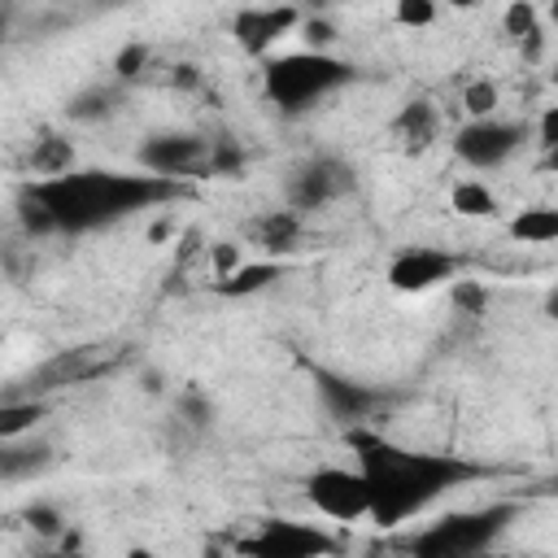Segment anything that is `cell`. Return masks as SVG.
Returning a JSON list of instances; mask_svg holds the SVG:
<instances>
[{
	"instance_id": "d4e9b609",
	"label": "cell",
	"mask_w": 558,
	"mask_h": 558,
	"mask_svg": "<svg viewBox=\"0 0 558 558\" xmlns=\"http://www.w3.org/2000/svg\"><path fill=\"white\" fill-rule=\"evenodd\" d=\"M144 65H148V48L135 39V44H122L118 48V57H113V78L118 83H135L140 74H144Z\"/></svg>"
},
{
	"instance_id": "277c9868",
	"label": "cell",
	"mask_w": 558,
	"mask_h": 558,
	"mask_svg": "<svg viewBox=\"0 0 558 558\" xmlns=\"http://www.w3.org/2000/svg\"><path fill=\"white\" fill-rule=\"evenodd\" d=\"M514 514H519V506H510V501L480 506V510H458V514L436 519L427 532H418L410 549L418 558H471V554H484L514 523Z\"/></svg>"
},
{
	"instance_id": "4316f807",
	"label": "cell",
	"mask_w": 558,
	"mask_h": 558,
	"mask_svg": "<svg viewBox=\"0 0 558 558\" xmlns=\"http://www.w3.org/2000/svg\"><path fill=\"white\" fill-rule=\"evenodd\" d=\"M392 17H397L401 26H410V31H423V26L436 22V0H397Z\"/></svg>"
},
{
	"instance_id": "7c38bea8",
	"label": "cell",
	"mask_w": 558,
	"mask_h": 558,
	"mask_svg": "<svg viewBox=\"0 0 558 558\" xmlns=\"http://www.w3.org/2000/svg\"><path fill=\"white\" fill-rule=\"evenodd\" d=\"M248 244H253L257 253H266V257H283V253H292V248L301 244V214L288 205V209H270V214L253 218V227H248Z\"/></svg>"
},
{
	"instance_id": "7a4b0ae2",
	"label": "cell",
	"mask_w": 558,
	"mask_h": 558,
	"mask_svg": "<svg viewBox=\"0 0 558 558\" xmlns=\"http://www.w3.org/2000/svg\"><path fill=\"white\" fill-rule=\"evenodd\" d=\"M44 205L52 209L61 231H92L100 222H113L131 209H148L161 201L183 196L179 179L170 174H122V170H65L52 179L31 183Z\"/></svg>"
},
{
	"instance_id": "ba28073f",
	"label": "cell",
	"mask_w": 558,
	"mask_h": 558,
	"mask_svg": "<svg viewBox=\"0 0 558 558\" xmlns=\"http://www.w3.org/2000/svg\"><path fill=\"white\" fill-rule=\"evenodd\" d=\"M244 554H257V558H314V554H331L336 541L310 523H292V519H270L262 523L257 536L240 541Z\"/></svg>"
},
{
	"instance_id": "3957f363",
	"label": "cell",
	"mask_w": 558,
	"mask_h": 558,
	"mask_svg": "<svg viewBox=\"0 0 558 558\" xmlns=\"http://www.w3.org/2000/svg\"><path fill=\"white\" fill-rule=\"evenodd\" d=\"M344 83H353V65L331 52L305 48V52H283L266 61V96L283 113H305L314 100L340 92Z\"/></svg>"
},
{
	"instance_id": "7402d4cb",
	"label": "cell",
	"mask_w": 558,
	"mask_h": 558,
	"mask_svg": "<svg viewBox=\"0 0 558 558\" xmlns=\"http://www.w3.org/2000/svg\"><path fill=\"white\" fill-rule=\"evenodd\" d=\"M17 218H22V227H26L31 235H52V231H61L57 218H52V209L44 205V196H39L35 187H26V192L17 196Z\"/></svg>"
},
{
	"instance_id": "8fae6325",
	"label": "cell",
	"mask_w": 558,
	"mask_h": 558,
	"mask_svg": "<svg viewBox=\"0 0 558 558\" xmlns=\"http://www.w3.org/2000/svg\"><path fill=\"white\" fill-rule=\"evenodd\" d=\"M292 26H301L296 4H248L231 17V35L248 57H266Z\"/></svg>"
},
{
	"instance_id": "83f0119b",
	"label": "cell",
	"mask_w": 558,
	"mask_h": 558,
	"mask_svg": "<svg viewBox=\"0 0 558 558\" xmlns=\"http://www.w3.org/2000/svg\"><path fill=\"white\" fill-rule=\"evenodd\" d=\"M301 39H305V48L327 52V48L336 44V26H331L323 13H310V17H301Z\"/></svg>"
},
{
	"instance_id": "5bb4252c",
	"label": "cell",
	"mask_w": 558,
	"mask_h": 558,
	"mask_svg": "<svg viewBox=\"0 0 558 558\" xmlns=\"http://www.w3.org/2000/svg\"><path fill=\"white\" fill-rule=\"evenodd\" d=\"M436 131H440V113L432 100H405L401 113L392 118V135L405 153H427L436 144Z\"/></svg>"
},
{
	"instance_id": "9c48e42d",
	"label": "cell",
	"mask_w": 558,
	"mask_h": 558,
	"mask_svg": "<svg viewBox=\"0 0 558 558\" xmlns=\"http://www.w3.org/2000/svg\"><path fill=\"white\" fill-rule=\"evenodd\" d=\"M140 166H144V170H153V174H170V179H183V174L209 170V140L187 135V131L148 135V140L140 144Z\"/></svg>"
},
{
	"instance_id": "d6986e66",
	"label": "cell",
	"mask_w": 558,
	"mask_h": 558,
	"mask_svg": "<svg viewBox=\"0 0 558 558\" xmlns=\"http://www.w3.org/2000/svg\"><path fill=\"white\" fill-rule=\"evenodd\" d=\"M449 205H453L458 218H497V196H493V187L480 183V179H462V183H453Z\"/></svg>"
},
{
	"instance_id": "f1b7e54d",
	"label": "cell",
	"mask_w": 558,
	"mask_h": 558,
	"mask_svg": "<svg viewBox=\"0 0 558 558\" xmlns=\"http://www.w3.org/2000/svg\"><path fill=\"white\" fill-rule=\"evenodd\" d=\"M453 305L462 314H484L488 310V288L475 279H453Z\"/></svg>"
},
{
	"instance_id": "e0dca14e",
	"label": "cell",
	"mask_w": 558,
	"mask_h": 558,
	"mask_svg": "<svg viewBox=\"0 0 558 558\" xmlns=\"http://www.w3.org/2000/svg\"><path fill=\"white\" fill-rule=\"evenodd\" d=\"M122 87H126V83L113 78V83H92V87L74 92L70 105H65V118H70V122H100V118L118 113V105H122Z\"/></svg>"
},
{
	"instance_id": "f546056e",
	"label": "cell",
	"mask_w": 558,
	"mask_h": 558,
	"mask_svg": "<svg viewBox=\"0 0 558 558\" xmlns=\"http://www.w3.org/2000/svg\"><path fill=\"white\" fill-rule=\"evenodd\" d=\"M240 166H244V153H240L231 140L209 144V174H235Z\"/></svg>"
},
{
	"instance_id": "4dcf8cb0",
	"label": "cell",
	"mask_w": 558,
	"mask_h": 558,
	"mask_svg": "<svg viewBox=\"0 0 558 558\" xmlns=\"http://www.w3.org/2000/svg\"><path fill=\"white\" fill-rule=\"evenodd\" d=\"M209 262H214V279L218 275H231L244 262V248L235 240H218V244H209Z\"/></svg>"
},
{
	"instance_id": "9a60e30c",
	"label": "cell",
	"mask_w": 558,
	"mask_h": 558,
	"mask_svg": "<svg viewBox=\"0 0 558 558\" xmlns=\"http://www.w3.org/2000/svg\"><path fill=\"white\" fill-rule=\"evenodd\" d=\"M48 462H52V449H48L44 440H22V436H13V440L0 445V480H4V484H17V480L39 475Z\"/></svg>"
},
{
	"instance_id": "74e56055",
	"label": "cell",
	"mask_w": 558,
	"mask_h": 558,
	"mask_svg": "<svg viewBox=\"0 0 558 558\" xmlns=\"http://www.w3.org/2000/svg\"><path fill=\"white\" fill-rule=\"evenodd\" d=\"M545 166L558 174V148H545Z\"/></svg>"
},
{
	"instance_id": "d6a6232c",
	"label": "cell",
	"mask_w": 558,
	"mask_h": 558,
	"mask_svg": "<svg viewBox=\"0 0 558 558\" xmlns=\"http://www.w3.org/2000/svg\"><path fill=\"white\" fill-rule=\"evenodd\" d=\"M170 87H174V92H196V87H201V70H196L192 61L174 65V70H170Z\"/></svg>"
},
{
	"instance_id": "30bf717a",
	"label": "cell",
	"mask_w": 558,
	"mask_h": 558,
	"mask_svg": "<svg viewBox=\"0 0 558 558\" xmlns=\"http://www.w3.org/2000/svg\"><path fill=\"white\" fill-rule=\"evenodd\" d=\"M462 262L453 253H440V248H427V244H414V248H401L392 262H388V283L397 292H432L449 279H458Z\"/></svg>"
},
{
	"instance_id": "d590c367",
	"label": "cell",
	"mask_w": 558,
	"mask_h": 558,
	"mask_svg": "<svg viewBox=\"0 0 558 558\" xmlns=\"http://www.w3.org/2000/svg\"><path fill=\"white\" fill-rule=\"evenodd\" d=\"M545 314L558 323V288H549V296H545Z\"/></svg>"
},
{
	"instance_id": "cb8c5ba5",
	"label": "cell",
	"mask_w": 558,
	"mask_h": 558,
	"mask_svg": "<svg viewBox=\"0 0 558 558\" xmlns=\"http://www.w3.org/2000/svg\"><path fill=\"white\" fill-rule=\"evenodd\" d=\"M497 100H501V96H497V83H488V78H475V83L462 87V105H466L471 118H493Z\"/></svg>"
},
{
	"instance_id": "52a82bcc",
	"label": "cell",
	"mask_w": 558,
	"mask_h": 558,
	"mask_svg": "<svg viewBox=\"0 0 558 558\" xmlns=\"http://www.w3.org/2000/svg\"><path fill=\"white\" fill-rule=\"evenodd\" d=\"M344 192H353V170L340 161V157H310L301 161L292 174H288V205L296 214H310V209H323L331 201H340Z\"/></svg>"
},
{
	"instance_id": "1f68e13d",
	"label": "cell",
	"mask_w": 558,
	"mask_h": 558,
	"mask_svg": "<svg viewBox=\"0 0 558 558\" xmlns=\"http://www.w3.org/2000/svg\"><path fill=\"white\" fill-rule=\"evenodd\" d=\"M179 414H183L192 427H209V418H214V405H209L201 392H183V401H179Z\"/></svg>"
},
{
	"instance_id": "e575fe53",
	"label": "cell",
	"mask_w": 558,
	"mask_h": 558,
	"mask_svg": "<svg viewBox=\"0 0 558 558\" xmlns=\"http://www.w3.org/2000/svg\"><path fill=\"white\" fill-rule=\"evenodd\" d=\"M170 231H174V218H170V214H161V218L148 227V240H166Z\"/></svg>"
},
{
	"instance_id": "ac0fdd59",
	"label": "cell",
	"mask_w": 558,
	"mask_h": 558,
	"mask_svg": "<svg viewBox=\"0 0 558 558\" xmlns=\"http://www.w3.org/2000/svg\"><path fill=\"white\" fill-rule=\"evenodd\" d=\"M510 235L519 244H554L558 240V209L554 205H527L510 218Z\"/></svg>"
},
{
	"instance_id": "484cf974",
	"label": "cell",
	"mask_w": 558,
	"mask_h": 558,
	"mask_svg": "<svg viewBox=\"0 0 558 558\" xmlns=\"http://www.w3.org/2000/svg\"><path fill=\"white\" fill-rule=\"evenodd\" d=\"M22 519L31 523V532H35V536H48V541H52V536H61V523H65V519H61V510H57V506H48V501L26 506V510H22Z\"/></svg>"
},
{
	"instance_id": "44dd1931",
	"label": "cell",
	"mask_w": 558,
	"mask_h": 558,
	"mask_svg": "<svg viewBox=\"0 0 558 558\" xmlns=\"http://www.w3.org/2000/svg\"><path fill=\"white\" fill-rule=\"evenodd\" d=\"M39 418H44V401H35V397H26V401L4 397V405H0V440H13L22 432H31Z\"/></svg>"
},
{
	"instance_id": "836d02e7",
	"label": "cell",
	"mask_w": 558,
	"mask_h": 558,
	"mask_svg": "<svg viewBox=\"0 0 558 558\" xmlns=\"http://www.w3.org/2000/svg\"><path fill=\"white\" fill-rule=\"evenodd\" d=\"M536 135H541V144H545V148H558V105H549V109L541 113Z\"/></svg>"
},
{
	"instance_id": "ab89813d",
	"label": "cell",
	"mask_w": 558,
	"mask_h": 558,
	"mask_svg": "<svg viewBox=\"0 0 558 558\" xmlns=\"http://www.w3.org/2000/svg\"><path fill=\"white\" fill-rule=\"evenodd\" d=\"M549 22L558 26V0H549Z\"/></svg>"
},
{
	"instance_id": "2e32d148",
	"label": "cell",
	"mask_w": 558,
	"mask_h": 558,
	"mask_svg": "<svg viewBox=\"0 0 558 558\" xmlns=\"http://www.w3.org/2000/svg\"><path fill=\"white\" fill-rule=\"evenodd\" d=\"M283 275V266L275 262V257H257V262H240L231 275H218L214 279V292L218 296H253V292H262V288H270L275 279Z\"/></svg>"
},
{
	"instance_id": "8992f818",
	"label": "cell",
	"mask_w": 558,
	"mask_h": 558,
	"mask_svg": "<svg viewBox=\"0 0 558 558\" xmlns=\"http://www.w3.org/2000/svg\"><path fill=\"white\" fill-rule=\"evenodd\" d=\"M519 144H523V126L519 122H501V118H471L453 135V153L471 170H497V166H506L519 153Z\"/></svg>"
},
{
	"instance_id": "60d3db41",
	"label": "cell",
	"mask_w": 558,
	"mask_h": 558,
	"mask_svg": "<svg viewBox=\"0 0 558 558\" xmlns=\"http://www.w3.org/2000/svg\"><path fill=\"white\" fill-rule=\"evenodd\" d=\"M554 83H558V70H554Z\"/></svg>"
},
{
	"instance_id": "5b68a950",
	"label": "cell",
	"mask_w": 558,
	"mask_h": 558,
	"mask_svg": "<svg viewBox=\"0 0 558 558\" xmlns=\"http://www.w3.org/2000/svg\"><path fill=\"white\" fill-rule=\"evenodd\" d=\"M305 497L318 514L336 519V523H353L362 514H371L375 506V493H371V480L366 471H349V466H318L310 480H305Z\"/></svg>"
},
{
	"instance_id": "8d00e7d4",
	"label": "cell",
	"mask_w": 558,
	"mask_h": 558,
	"mask_svg": "<svg viewBox=\"0 0 558 558\" xmlns=\"http://www.w3.org/2000/svg\"><path fill=\"white\" fill-rule=\"evenodd\" d=\"M296 4H301V9H310V13H323L331 0H296Z\"/></svg>"
},
{
	"instance_id": "ffe728a7",
	"label": "cell",
	"mask_w": 558,
	"mask_h": 558,
	"mask_svg": "<svg viewBox=\"0 0 558 558\" xmlns=\"http://www.w3.org/2000/svg\"><path fill=\"white\" fill-rule=\"evenodd\" d=\"M31 170H35L39 179H52V174L74 170V144L61 140V135H44V140H35V148H31Z\"/></svg>"
},
{
	"instance_id": "6da1fadb",
	"label": "cell",
	"mask_w": 558,
	"mask_h": 558,
	"mask_svg": "<svg viewBox=\"0 0 558 558\" xmlns=\"http://www.w3.org/2000/svg\"><path fill=\"white\" fill-rule=\"evenodd\" d=\"M357 458H362V471L371 480V493H375V506H371V519L392 527L410 514H418L432 497H440L445 488L462 484L475 475V466L458 462V458H445V453H410L401 445H388L371 432H353L349 436Z\"/></svg>"
},
{
	"instance_id": "4fadbf2b",
	"label": "cell",
	"mask_w": 558,
	"mask_h": 558,
	"mask_svg": "<svg viewBox=\"0 0 558 558\" xmlns=\"http://www.w3.org/2000/svg\"><path fill=\"white\" fill-rule=\"evenodd\" d=\"M314 384H318L327 410H331L336 418H344V423L366 418V414L375 410V401H379V392H371V388H362V384H349V379H340V375H331V371H314Z\"/></svg>"
},
{
	"instance_id": "603a6c76",
	"label": "cell",
	"mask_w": 558,
	"mask_h": 558,
	"mask_svg": "<svg viewBox=\"0 0 558 558\" xmlns=\"http://www.w3.org/2000/svg\"><path fill=\"white\" fill-rule=\"evenodd\" d=\"M501 31L510 39H527V35H541V17H536V4L532 0H510L506 13H501Z\"/></svg>"
},
{
	"instance_id": "f35d334b",
	"label": "cell",
	"mask_w": 558,
	"mask_h": 558,
	"mask_svg": "<svg viewBox=\"0 0 558 558\" xmlns=\"http://www.w3.org/2000/svg\"><path fill=\"white\" fill-rule=\"evenodd\" d=\"M445 4H453V9H475L480 0H445Z\"/></svg>"
}]
</instances>
